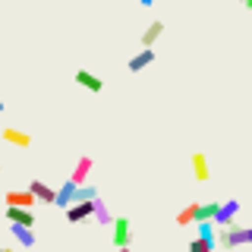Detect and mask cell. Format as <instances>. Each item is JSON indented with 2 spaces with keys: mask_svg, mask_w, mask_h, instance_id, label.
<instances>
[{
  "mask_svg": "<svg viewBox=\"0 0 252 252\" xmlns=\"http://www.w3.org/2000/svg\"><path fill=\"white\" fill-rule=\"evenodd\" d=\"M218 240H220V246H227V249L249 246V243H252V227H236V224H230L227 230L218 233Z\"/></svg>",
  "mask_w": 252,
  "mask_h": 252,
  "instance_id": "cell-1",
  "label": "cell"
},
{
  "mask_svg": "<svg viewBox=\"0 0 252 252\" xmlns=\"http://www.w3.org/2000/svg\"><path fill=\"white\" fill-rule=\"evenodd\" d=\"M110 243H114L117 249H123V246H129V240H132V220L120 215V218H114V224H110Z\"/></svg>",
  "mask_w": 252,
  "mask_h": 252,
  "instance_id": "cell-2",
  "label": "cell"
},
{
  "mask_svg": "<svg viewBox=\"0 0 252 252\" xmlns=\"http://www.w3.org/2000/svg\"><path fill=\"white\" fill-rule=\"evenodd\" d=\"M236 215H240V202H236V199L220 202V208H218V215H215V227H218V230H227V227L236 220Z\"/></svg>",
  "mask_w": 252,
  "mask_h": 252,
  "instance_id": "cell-3",
  "label": "cell"
},
{
  "mask_svg": "<svg viewBox=\"0 0 252 252\" xmlns=\"http://www.w3.org/2000/svg\"><path fill=\"white\" fill-rule=\"evenodd\" d=\"M94 215V202H73L66 208V220L69 224H82V220H89Z\"/></svg>",
  "mask_w": 252,
  "mask_h": 252,
  "instance_id": "cell-4",
  "label": "cell"
},
{
  "mask_svg": "<svg viewBox=\"0 0 252 252\" xmlns=\"http://www.w3.org/2000/svg\"><path fill=\"white\" fill-rule=\"evenodd\" d=\"M3 202H6V208H35V195L29 192H16V189H10V192L3 195Z\"/></svg>",
  "mask_w": 252,
  "mask_h": 252,
  "instance_id": "cell-5",
  "label": "cell"
},
{
  "mask_svg": "<svg viewBox=\"0 0 252 252\" xmlns=\"http://www.w3.org/2000/svg\"><path fill=\"white\" fill-rule=\"evenodd\" d=\"M76 183L73 180H66V183H63L60 189H57V195H54V208H69V205L76 202Z\"/></svg>",
  "mask_w": 252,
  "mask_h": 252,
  "instance_id": "cell-6",
  "label": "cell"
},
{
  "mask_svg": "<svg viewBox=\"0 0 252 252\" xmlns=\"http://www.w3.org/2000/svg\"><path fill=\"white\" fill-rule=\"evenodd\" d=\"M76 82L82 85L85 92H94V94H98L101 89H104V82H101V76L89 73V69H76Z\"/></svg>",
  "mask_w": 252,
  "mask_h": 252,
  "instance_id": "cell-7",
  "label": "cell"
},
{
  "mask_svg": "<svg viewBox=\"0 0 252 252\" xmlns=\"http://www.w3.org/2000/svg\"><path fill=\"white\" fill-rule=\"evenodd\" d=\"M29 192L35 195V202H47V205H54V195H57V189H51L47 183H41V180H32V183H29Z\"/></svg>",
  "mask_w": 252,
  "mask_h": 252,
  "instance_id": "cell-8",
  "label": "cell"
},
{
  "mask_svg": "<svg viewBox=\"0 0 252 252\" xmlns=\"http://www.w3.org/2000/svg\"><path fill=\"white\" fill-rule=\"evenodd\" d=\"M6 220L22 227H35V211L32 208H6Z\"/></svg>",
  "mask_w": 252,
  "mask_h": 252,
  "instance_id": "cell-9",
  "label": "cell"
},
{
  "mask_svg": "<svg viewBox=\"0 0 252 252\" xmlns=\"http://www.w3.org/2000/svg\"><path fill=\"white\" fill-rule=\"evenodd\" d=\"M152 63H155V51H152V47H142V51L126 63V66H129V73H142V69L152 66Z\"/></svg>",
  "mask_w": 252,
  "mask_h": 252,
  "instance_id": "cell-10",
  "label": "cell"
},
{
  "mask_svg": "<svg viewBox=\"0 0 252 252\" xmlns=\"http://www.w3.org/2000/svg\"><path fill=\"white\" fill-rule=\"evenodd\" d=\"M199 240L208 243L211 249L218 246V227H215V220H199Z\"/></svg>",
  "mask_w": 252,
  "mask_h": 252,
  "instance_id": "cell-11",
  "label": "cell"
},
{
  "mask_svg": "<svg viewBox=\"0 0 252 252\" xmlns=\"http://www.w3.org/2000/svg\"><path fill=\"white\" fill-rule=\"evenodd\" d=\"M89 173H92V158H79V164L73 167V183L76 186H85V180H89Z\"/></svg>",
  "mask_w": 252,
  "mask_h": 252,
  "instance_id": "cell-12",
  "label": "cell"
},
{
  "mask_svg": "<svg viewBox=\"0 0 252 252\" xmlns=\"http://www.w3.org/2000/svg\"><path fill=\"white\" fill-rule=\"evenodd\" d=\"M0 136H3V142L19 145V148H29V145H32V136H29V132H19V129H13V126H10V129H3Z\"/></svg>",
  "mask_w": 252,
  "mask_h": 252,
  "instance_id": "cell-13",
  "label": "cell"
},
{
  "mask_svg": "<svg viewBox=\"0 0 252 252\" xmlns=\"http://www.w3.org/2000/svg\"><path fill=\"white\" fill-rule=\"evenodd\" d=\"M161 32H164V22L161 19H155V22H148V29L142 32V47H152L158 38H161Z\"/></svg>",
  "mask_w": 252,
  "mask_h": 252,
  "instance_id": "cell-14",
  "label": "cell"
},
{
  "mask_svg": "<svg viewBox=\"0 0 252 252\" xmlns=\"http://www.w3.org/2000/svg\"><path fill=\"white\" fill-rule=\"evenodd\" d=\"M10 227H13V236H16L19 246H26V249L35 246V233H32V227H22V224H10Z\"/></svg>",
  "mask_w": 252,
  "mask_h": 252,
  "instance_id": "cell-15",
  "label": "cell"
},
{
  "mask_svg": "<svg viewBox=\"0 0 252 252\" xmlns=\"http://www.w3.org/2000/svg\"><path fill=\"white\" fill-rule=\"evenodd\" d=\"M218 208H220V202H205V205H195V224H199V220H215Z\"/></svg>",
  "mask_w": 252,
  "mask_h": 252,
  "instance_id": "cell-16",
  "label": "cell"
},
{
  "mask_svg": "<svg viewBox=\"0 0 252 252\" xmlns=\"http://www.w3.org/2000/svg\"><path fill=\"white\" fill-rule=\"evenodd\" d=\"M94 220H98V224H104V227L114 224V215L104 208V202H101V199H94Z\"/></svg>",
  "mask_w": 252,
  "mask_h": 252,
  "instance_id": "cell-17",
  "label": "cell"
},
{
  "mask_svg": "<svg viewBox=\"0 0 252 252\" xmlns=\"http://www.w3.org/2000/svg\"><path fill=\"white\" fill-rule=\"evenodd\" d=\"M192 170H195V177H199V180H208V161H205L202 152L192 155Z\"/></svg>",
  "mask_w": 252,
  "mask_h": 252,
  "instance_id": "cell-18",
  "label": "cell"
},
{
  "mask_svg": "<svg viewBox=\"0 0 252 252\" xmlns=\"http://www.w3.org/2000/svg\"><path fill=\"white\" fill-rule=\"evenodd\" d=\"M177 224H180V227H186V224H195V202H192V205H186V208L177 215Z\"/></svg>",
  "mask_w": 252,
  "mask_h": 252,
  "instance_id": "cell-19",
  "label": "cell"
},
{
  "mask_svg": "<svg viewBox=\"0 0 252 252\" xmlns=\"http://www.w3.org/2000/svg\"><path fill=\"white\" fill-rule=\"evenodd\" d=\"M98 199V189L94 186H79L76 189V202H94Z\"/></svg>",
  "mask_w": 252,
  "mask_h": 252,
  "instance_id": "cell-20",
  "label": "cell"
},
{
  "mask_svg": "<svg viewBox=\"0 0 252 252\" xmlns=\"http://www.w3.org/2000/svg\"><path fill=\"white\" fill-rule=\"evenodd\" d=\"M186 252H215V249H211L208 243H202L199 236H192V240H189V249H186Z\"/></svg>",
  "mask_w": 252,
  "mask_h": 252,
  "instance_id": "cell-21",
  "label": "cell"
},
{
  "mask_svg": "<svg viewBox=\"0 0 252 252\" xmlns=\"http://www.w3.org/2000/svg\"><path fill=\"white\" fill-rule=\"evenodd\" d=\"M139 3H142V6H155V0H139Z\"/></svg>",
  "mask_w": 252,
  "mask_h": 252,
  "instance_id": "cell-22",
  "label": "cell"
},
{
  "mask_svg": "<svg viewBox=\"0 0 252 252\" xmlns=\"http://www.w3.org/2000/svg\"><path fill=\"white\" fill-rule=\"evenodd\" d=\"M243 6H246V10H252V0H243Z\"/></svg>",
  "mask_w": 252,
  "mask_h": 252,
  "instance_id": "cell-23",
  "label": "cell"
},
{
  "mask_svg": "<svg viewBox=\"0 0 252 252\" xmlns=\"http://www.w3.org/2000/svg\"><path fill=\"white\" fill-rule=\"evenodd\" d=\"M0 252H16V249H10V246H3V249H0Z\"/></svg>",
  "mask_w": 252,
  "mask_h": 252,
  "instance_id": "cell-24",
  "label": "cell"
},
{
  "mask_svg": "<svg viewBox=\"0 0 252 252\" xmlns=\"http://www.w3.org/2000/svg\"><path fill=\"white\" fill-rule=\"evenodd\" d=\"M117 252H132V249H129V246H123V249H117Z\"/></svg>",
  "mask_w": 252,
  "mask_h": 252,
  "instance_id": "cell-25",
  "label": "cell"
},
{
  "mask_svg": "<svg viewBox=\"0 0 252 252\" xmlns=\"http://www.w3.org/2000/svg\"><path fill=\"white\" fill-rule=\"evenodd\" d=\"M0 114H3V101H0Z\"/></svg>",
  "mask_w": 252,
  "mask_h": 252,
  "instance_id": "cell-26",
  "label": "cell"
},
{
  "mask_svg": "<svg viewBox=\"0 0 252 252\" xmlns=\"http://www.w3.org/2000/svg\"><path fill=\"white\" fill-rule=\"evenodd\" d=\"M0 170H3V167H0Z\"/></svg>",
  "mask_w": 252,
  "mask_h": 252,
  "instance_id": "cell-27",
  "label": "cell"
}]
</instances>
